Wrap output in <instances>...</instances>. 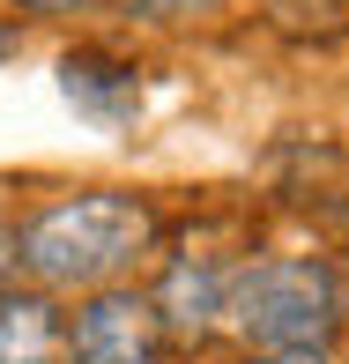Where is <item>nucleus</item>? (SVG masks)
I'll list each match as a JSON object with an SVG mask.
<instances>
[{
	"label": "nucleus",
	"mask_w": 349,
	"mask_h": 364,
	"mask_svg": "<svg viewBox=\"0 0 349 364\" xmlns=\"http://www.w3.org/2000/svg\"><path fill=\"white\" fill-rule=\"evenodd\" d=\"M156 245V216L134 193H68L15 230V268L30 290H112Z\"/></svg>",
	"instance_id": "obj_1"
},
{
	"label": "nucleus",
	"mask_w": 349,
	"mask_h": 364,
	"mask_svg": "<svg viewBox=\"0 0 349 364\" xmlns=\"http://www.w3.org/2000/svg\"><path fill=\"white\" fill-rule=\"evenodd\" d=\"M223 327H238L253 357H327V342L342 335V283L312 253H260L230 268Z\"/></svg>",
	"instance_id": "obj_2"
},
{
	"label": "nucleus",
	"mask_w": 349,
	"mask_h": 364,
	"mask_svg": "<svg viewBox=\"0 0 349 364\" xmlns=\"http://www.w3.org/2000/svg\"><path fill=\"white\" fill-rule=\"evenodd\" d=\"M68 357L75 364H171V342L156 327V305L141 290H90L68 312Z\"/></svg>",
	"instance_id": "obj_3"
},
{
	"label": "nucleus",
	"mask_w": 349,
	"mask_h": 364,
	"mask_svg": "<svg viewBox=\"0 0 349 364\" xmlns=\"http://www.w3.org/2000/svg\"><path fill=\"white\" fill-rule=\"evenodd\" d=\"M223 283H230V268H215L208 253L171 260V268H163V283L149 290L163 342H186V350H201L215 327H223Z\"/></svg>",
	"instance_id": "obj_4"
},
{
	"label": "nucleus",
	"mask_w": 349,
	"mask_h": 364,
	"mask_svg": "<svg viewBox=\"0 0 349 364\" xmlns=\"http://www.w3.org/2000/svg\"><path fill=\"white\" fill-rule=\"evenodd\" d=\"M60 97H68L82 119H97V127H134V112H141V68L119 60V53L82 45V53L60 60Z\"/></svg>",
	"instance_id": "obj_5"
},
{
	"label": "nucleus",
	"mask_w": 349,
	"mask_h": 364,
	"mask_svg": "<svg viewBox=\"0 0 349 364\" xmlns=\"http://www.w3.org/2000/svg\"><path fill=\"white\" fill-rule=\"evenodd\" d=\"M0 364H75L68 312L45 290H0Z\"/></svg>",
	"instance_id": "obj_6"
},
{
	"label": "nucleus",
	"mask_w": 349,
	"mask_h": 364,
	"mask_svg": "<svg viewBox=\"0 0 349 364\" xmlns=\"http://www.w3.org/2000/svg\"><path fill=\"white\" fill-rule=\"evenodd\" d=\"M134 15H156V23H171V15H193V8H208V0H127Z\"/></svg>",
	"instance_id": "obj_7"
},
{
	"label": "nucleus",
	"mask_w": 349,
	"mask_h": 364,
	"mask_svg": "<svg viewBox=\"0 0 349 364\" xmlns=\"http://www.w3.org/2000/svg\"><path fill=\"white\" fill-rule=\"evenodd\" d=\"M23 8H38V15H75V8H97V0H23Z\"/></svg>",
	"instance_id": "obj_8"
},
{
	"label": "nucleus",
	"mask_w": 349,
	"mask_h": 364,
	"mask_svg": "<svg viewBox=\"0 0 349 364\" xmlns=\"http://www.w3.org/2000/svg\"><path fill=\"white\" fill-rule=\"evenodd\" d=\"M8 275H15V230L0 223V290H8Z\"/></svg>",
	"instance_id": "obj_9"
},
{
	"label": "nucleus",
	"mask_w": 349,
	"mask_h": 364,
	"mask_svg": "<svg viewBox=\"0 0 349 364\" xmlns=\"http://www.w3.org/2000/svg\"><path fill=\"white\" fill-rule=\"evenodd\" d=\"M245 364H327V357H245Z\"/></svg>",
	"instance_id": "obj_10"
},
{
	"label": "nucleus",
	"mask_w": 349,
	"mask_h": 364,
	"mask_svg": "<svg viewBox=\"0 0 349 364\" xmlns=\"http://www.w3.org/2000/svg\"><path fill=\"white\" fill-rule=\"evenodd\" d=\"M8 53H15V30H0V60H8Z\"/></svg>",
	"instance_id": "obj_11"
}]
</instances>
